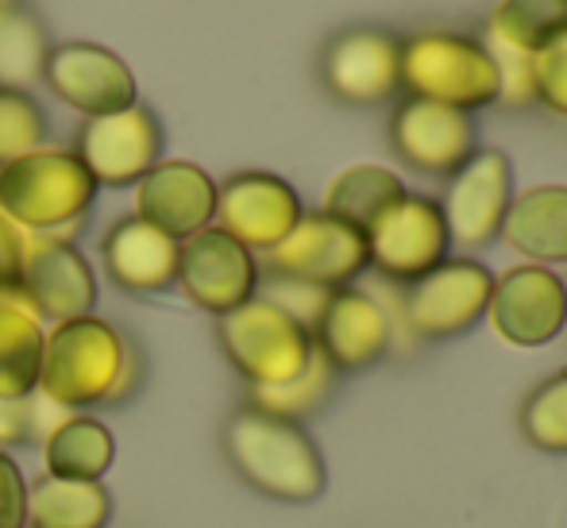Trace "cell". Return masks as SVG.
<instances>
[{"label":"cell","mask_w":567,"mask_h":528,"mask_svg":"<svg viewBox=\"0 0 567 528\" xmlns=\"http://www.w3.org/2000/svg\"><path fill=\"white\" fill-rule=\"evenodd\" d=\"M494 43L517 54H537L567 35V0H502L491 15Z\"/></svg>","instance_id":"obj_26"},{"label":"cell","mask_w":567,"mask_h":528,"mask_svg":"<svg viewBox=\"0 0 567 528\" xmlns=\"http://www.w3.org/2000/svg\"><path fill=\"white\" fill-rule=\"evenodd\" d=\"M337 379H340L337 366H332L321 351H313V363L306 366V374H298V379L286 382V386L247 390V405H251V410L270 413V417L301 424L306 417H313L324 402H329L332 390H337Z\"/></svg>","instance_id":"obj_27"},{"label":"cell","mask_w":567,"mask_h":528,"mask_svg":"<svg viewBox=\"0 0 567 528\" xmlns=\"http://www.w3.org/2000/svg\"><path fill=\"white\" fill-rule=\"evenodd\" d=\"M178 286L189 298V306H197L209 317H225L259 293V262H255V251H247L239 239L209 224L197 236L182 239Z\"/></svg>","instance_id":"obj_11"},{"label":"cell","mask_w":567,"mask_h":528,"mask_svg":"<svg viewBox=\"0 0 567 528\" xmlns=\"http://www.w3.org/2000/svg\"><path fill=\"white\" fill-rule=\"evenodd\" d=\"M143 363L105 317H74L47 328L39 394L59 410H101L132 397Z\"/></svg>","instance_id":"obj_1"},{"label":"cell","mask_w":567,"mask_h":528,"mask_svg":"<svg viewBox=\"0 0 567 528\" xmlns=\"http://www.w3.org/2000/svg\"><path fill=\"white\" fill-rule=\"evenodd\" d=\"M321 85L351 108H371L402 90V39L386 28H343L321 51Z\"/></svg>","instance_id":"obj_8"},{"label":"cell","mask_w":567,"mask_h":528,"mask_svg":"<svg viewBox=\"0 0 567 528\" xmlns=\"http://www.w3.org/2000/svg\"><path fill=\"white\" fill-rule=\"evenodd\" d=\"M217 343L247 390L286 386L313 363V332L282 306L255 293L247 306L217 317Z\"/></svg>","instance_id":"obj_4"},{"label":"cell","mask_w":567,"mask_h":528,"mask_svg":"<svg viewBox=\"0 0 567 528\" xmlns=\"http://www.w3.org/2000/svg\"><path fill=\"white\" fill-rule=\"evenodd\" d=\"M74 155L105 189L140 186L151 166L163 163V124L147 105H132L113 116L85 120Z\"/></svg>","instance_id":"obj_12"},{"label":"cell","mask_w":567,"mask_h":528,"mask_svg":"<svg viewBox=\"0 0 567 528\" xmlns=\"http://www.w3.org/2000/svg\"><path fill=\"white\" fill-rule=\"evenodd\" d=\"M43 82L66 108L82 112L85 120L113 116L140 105V85L135 74L116 51L85 39L51 43L43 62Z\"/></svg>","instance_id":"obj_9"},{"label":"cell","mask_w":567,"mask_h":528,"mask_svg":"<svg viewBox=\"0 0 567 528\" xmlns=\"http://www.w3.org/2000/svg\"><path fill=\"white\" fill-rule=\"evenodd\" d=\"M494 275L475 259H444L425 278L410 282V290L398 293L394 306L382 301L390 317V332L398 328L413 335V340H452L475 328L491 309ZM394 351V343H390Z\"/></svg>","instance_id":"obj_6"},{"label":"cell","mask_w":567,"mask_h":528,"mask_svg":"<svg viewBox=\"0 0 567 528\" xmlns=\"http://www.w3.org/2000/svg\"><path fill=\"white\" fill-rule=\"evenodd\" d=\"M267 267L270 275L317 286V290H343L371 267V255H367V236L348 220L329 213H306L290 236L275 251H267Z\"/></svg>","instance_id":"obj_7"},{"label":"cell","mask_w":567,"mask_h":528,"mask_svg":"<svg viewBox=\"0 0 567 528\" xmlns=\"http://www.w3.org/2000/svg\"><path fill=\"white\" fill-rule=\"evenodd\" d=\"M113 494L105 483L74 478H35L28 486V528H109Z\"/></svg>","instance_id":"obj_24"},{"label":"cell","mask_w":567,"mask_h":528,"mask_svg":"<svg viewBox=\"0 0 567 528\" xmlns=\"http://www.w3.org/2000/svg\"><path fill=\"white\" fill-rule=\"evenodd\" d=\"M486 317L514 348H545L567 328V282L548 267H514L494 278Z\"/></svg>","instance_id":"obj_16"},{"label":"cell","mask_w":567,"mask_h":528,"mask_svg":"<svg viewBox=\"0 0 567 528\" xmlns=\"http://www.w3.org/2000/svg\"><path fill=\"white\" fill-rule=\"evenodd\" d=\"M402 90L460 112L502 101V70L494 51L449 31H425L402 43Z\"/></svg>","instance_id":"obj_5"},{"label":"cell","mask_w":567,"mask_h":528,"mask_svg":"<svg viewBox=\"0 0 567 528\" xmlns=\"http://www.w3.org/2000/svg\"><path fill=\"white\" fill-rule=\"evenodd\" d=\"M502 239L537 267L567 262V186H537L514 197L502 224Z\"/></svg>","instance_id":"obj_21"},{"label":"cell","mask_w":567,"mask_h":528,"mask_svg":"<svg viewBox=\"0 0 567 528\" xmlns=\"http://www.w3.org/2000/svg\"><path fill=\"white\" fill-rule=\"evenodd\" d=\"M97 182L74 151L39 147L0 166V213L28 236H62L97 201Z\"/></svg>","instance_id":"obj_3"},{"label":"cell","mask_w":567,"mask_h":528,"mask_svg":"<svg viewBox=\"0 0 567 528\" xmlns=\"http://www.w3.org/2000/svg\"><path fill=\"white\" fill-rule=\"evenodd\" d=\"M220 447L239 483L282 506H309L329 486L321 447L298 421L270 417L244 405L220 428Z\"/></svg>","instance_id":"obj_2"},{"label":"cell","mask_w":567,"mask_h":528,"mask_svg":"<svg viewBox=\"0 0 567 528\" xmlns=\"http://www.w3.org/2000/svg\"><path fill=\"white\" fill-rule=\"evenodd\" d=\"M390 147L405 166L421 174H452L475 155V120L471 112L405 97L390 116Z\"/></svg>","instance_id":"obj_17"},{"label":"cell","mask_w":567,"mask_h":528,"mask_svg":"<svg viewBox=\"0 0 567 528\" xmlns=\"http://www.w3.org/2000/svg\"><path fill=\"white\" fill-rule=\"evenodd\" d=\"M514 205V166L502 151L483 147L452 174L444 189V224H449L452 244L478 251L502 236V224Z\"/></svg>","instance_id":"obj_13"},{"label":"cell","mask_w":567,"mask_h":528,"mask_svg":"<svg viewBox=\"0 0 567 528\" xmlns=\"http://www.w3.org/2000/svg\"><path fill=\"white\" fill-rule=\"evenodd\" d=\"M47 51H51V39H47L39 15L23 12V8L8 12L0 20V85L28 90L31 82H39Z\"/></svg>","instance_id":"obj_28"},{"label":"cell","mask_w":567,"mask_h":528,"mask_svg":"<svg viewBox=\"0 0 567 528\" xmlns=\"http://www.w3.org/2000/svg\"><path fill=\"white\" fill-rule=\"evenodd\" d=\"M306 216L298 189L267 170H239L217 186V224L247 251H275Z\"/></svg>","instance_id":"obj_14"},{"label":"cell","mask_w":567,"mask_h":528,"mask_svg":"<svg viewBox=\"0 0 567 528\" xmlns=\"http://www.w3.org/2000/svg\"><path fill=\"white\" fill-rule=\"evenodd\" d=\"M116 463V436L105 421L90 413H70L47 432L43 467L51 478H74V483H105Z\"/></svg>","instance_id":"obj_22"},{"label":"cell","mask_w":567,"mask_h":528,"mask_svg":"<svg viewBox=\"0 0 567 528\" xmlns=\"http://www.w3.org/2000/svg\"><path fill=\"white\" fill-rule=\"evenodd\" d=\"M517 428L537 452L567 455V371H556L517 410Z\"/></svg>","instance_id":"obj_29"},{"label":"cell","mask_w":567,"mask_h":528,"mask_svg":"<svg viewBox=\"0 0 567 528\" xmlns=\"http://www.w3.org/2000/svg\"><path fill=\"white\" fill-rule=\"evenodd\" d=\"M390 317L382 301L355 286L332 290L324 301L321 317L313 324V348L337 366L340 374L367 371V366L382 363L390 355Z\"/></svg>","instance_id":"obj_19"},{"label":"cell","mask_w":567,"mask_h":528,"mask_svg":"<svg viewBox=\"0 0 567 528\" xmlns=\"http://www.w3.org/2000/svg\"><path fill=\"white\" fill-rule=\"evenodd\" d=\"M182 244L143 224L140 216H120L101 239V262L124 293H163L178 286Z\"/></svg>","instance_id":"obj_20"},{"label":"cell","mask_w":567,"mask_h":528,"mask_svg":"<svg viewBox=\"0 0 567 528\" xmlns=\"http://www.w3.org/2000/svg\"><path fill=\"white\" fill-rule=\"evenodd\" d=\"M23 251H28V231L0 213V293H20Z\"/></svg>","instance_id":"obj_33"},{"label":"cell","mask_w":567,"mask_h":528,"mask_svg":"<svg viewBox=\"0 0 567 528\" xmlns=\"http://www.w3.org/2000/svg\"><path fill=\"white\" fill-rule=\"evenodd\" d=\"M47 139V116L28 90L0 85V166L39 151Z\"/></svg>","instance_id":"obj_30"},{"label":"cell","mask_w":567,"mask_h":528,"mask_svg":"<svg viewBox=\"0 0 567 528\" xmlns=\"http://www.w3.org/2000/svg\"><path fill=\"white\" fill-rule=\"evenodd\" d=\"M0 528H28V478L8 452H0Z\"/></svg>","instance_id":"obj_32"},{"label":"cell","mask_w":567,"mask_h":528,"mask_svg":"<svg viewBox=\"0 0 567 528\" xmlns=\"http://www.w3.org/2000/svg\"><path fill=\"white\" fill-rule=\"evenodd\" d=\"M20 298L51 324L90 317L97 309V275L66 236H28Z\"/></svg>","instance_id":"obj_15"},{"label":"cell","mask_w":567,"mask_h":528,"mask_svg":"<svg viewBox=\"0 0 567 528\" xmlns=\"http://www.w3.org/2000/svg\"><path fill=\"white\" fill-rule=\"evenodd\" d=\"M20 8V0H0V20H4L8 12H16Z\"/></svg>","instance_id":"obj_35"},{"label":"cell","mask_w":567,"mask_h":528,"mask_svg":"<svg viewBox=\"0 0 567 528\" xmlns=\"http://www.w3.org/2000/svg\"><path fill=\"white\" fill-rule=\"evenodd\" d=\"M35 436V410L28 402H8L0 397V452H12V447L31 444Z\"/></svg>","instance_id":"obj_34"},{"label":"cell","mask_w":567,"mask_h":528,"mask_svg":"<svg viewBox=\"0 0 567 528\" xmlns=\"http://www.w3.org/2000/svg\"><path fill=\"white\" fill-rule=\"evenodd\" d=\"M529 85L533 101L567 116V35L548 43L545 51L529 54Z\"/></svg>","instance_id":"obj_31"},{"label":"cell","mask_w":567,"mask_h":528,"mask_svg":"<svg viewBox=\"0 0 567 528\" xmlns=\"http://www.w3.org/2000/svg\"><path fill=\"white\" fill-rule=\"evenodd\" d=\"M405 197V186L398 174H390L386 166H348L337 174L329 189H324V209L329 216H340L351 228H359L367 236L379 216H386L398 201Z\"/></svg>","instance_id":"obj_25"},{"label":"cell","mask_w":567,"mask_h":528,"mask_svg":"<svg viewBox=\"0 0 567 528\" xmlns=\"http://www.w3.org/2000/svg\"><path fill=\"white\" fill-rule=\"evenodd\" d=\"M452 251L449 224H444L441 201L421 194H405L386 216L367 228V255L371 267L390 282H417L436 270Z\"/></svg>","instance_id":"obj_10"},{"label":"cell","mask_w":567,"mask_h":528,"mask_svg":"<svg viewBox=\"0 0 567 528\" xmlns=\"http://www.w3.org/2000/svg\"><path fill=\"white\" fill-rule=\"evenodd\" d=\"M47 328L20 293H0V397L28 402L39 394Z\"/></svg>","instance_id":"obj_23"},{"label":"cell","mask_w":567,"mask_h":528,"mask_svg":"<svg viewBox=\"0 0 567 528\" xmlns=\"http://www.w3.org/2000/svg\"><path fill=\"white\" fill-rule=\"evenodd\" d=\"M135 216L171 239H189L217 216V182L189 158L151 166L135 186Z\"/></svg>","instance_id":"obj_18"}]
</instances>
